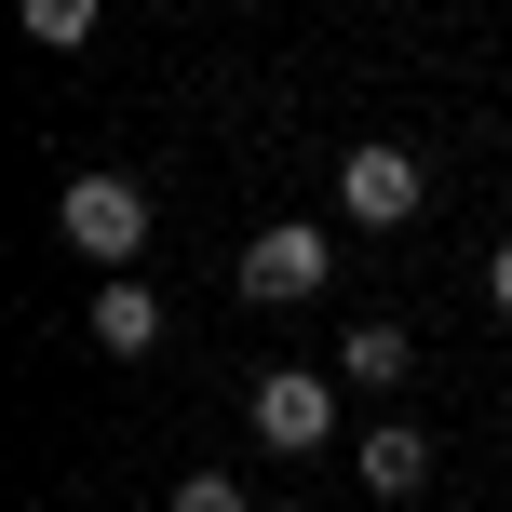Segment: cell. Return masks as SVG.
<instances>
[{
  "instance_id": "obj_10",
  "label": "cell",
  "mask_w": 512,
  "mask_h": 512,
  "mask_svg": "<svg viewBox=\"0 0 512 512\" xmlns=\"http://www.w3.org/2000/svg\"><path fill=\"white\" fill-rule=\"evenodd\" d=\"M486 297H499V310H512V243H499V256H486Z\"/></svg>"
},
{
  "instance_id": "obj_2",
  "label": "cell",
  "mask_w": 512,
  "mask_h": 512,
  "mask_svg": "<svg viewBox=\"0 0 512 512\" xmlns=\"http://www.w3.org/2000/svg\"><path fill=\"white\" fill-rule=\"evenodd\" d=\"M54 230H68V256H95V270H135L149 256V189L135 176H68L54 189Z\"/></svg>"
},
{
  "instance_id": "obj_3",
  "label": "cell",
  "mask_w": 512,
  "mask_h": 512,
  "mask_svg": "<svg viewBox=\"0 0 512 512\" xmlns=\"http://www.w3.org/2000/svg\"><path fill=\"white\" fill-rule=\"evenodd\" d=\"M418 203H432V176H418V149H391V135H364V149L337 162V216H351V230H405Z\"/></svg>"
},
{
  "instance_id": "obj_6",
  "label": "cell",
  "mask_w": 512,
  "mask_h": 512,
  "mask_svg": "<svg viewBox=\"0 0 512 512\" xmlns=\"http://www.w3.org/2000/svg\"><path fill=\"white\" fill-rule=\"evenodd\" d=\"M351 459H364V486H378V499H418V486H432V432H418V418H378Z\"/></svg>"
},
{
  "instance_id": "obj_7",
  "label": "cell",
  "mask_w": 512,
  "mask_h": 512,
  "mask_svg": "<svg viewBox=\"0 0 512 512\" xmlns=\"http://www.w3.org/2000/svg\"><path fill=\"white\" fill-rule=\"evenodd\" d=\"M405 364H418L405 324H351L337 337V391H405Z\"/></svg>"
},
{
  "instance_id": "obj_8",
  "label": "cell",
  "mask_w": 512,
  "mask_h": 512,
  "mask_svg": "<svg viewBox=\"0 0 512 512\" xmlns=\"http://www.w3.org/2000/svg\"><path fill=\"white\" fill-rule=\"evenodd\" d=\"M14 14H27V41H41V54H68V41H95L108 0H14Z\"/></svg>"
},
{
  "instance_id": "obj_9",
  "label": "cell",
  "mask_w": 512,
  "mask_h": 512,
  "mask_svg": "<svg viewBox=\"0 0 512 512\" xmlns=\"http://www.w3.org/2000/svg\"><path fill=\"white\" fill-rule=\"evenodd\" d=\"M162 512H256V499L230 486V472H189V486H176V499H162Z\"/></svg>"
},
{
  "instance_id": "obj_4",
  "label": "cell",
  "mask_w": 512,
  "mask_h": 512,
  "mask_svg": "<svg viewBox=\"0 0 512 512\" xmlns=\"http://www.w3.org/2000/svg\"><path fill=\"white\" fill-rule=\"evenodd\" d=\"M243 418H256V445H270V459H310V445L337 432V378H310V364H270V378L243 391Z\"/></svg>"
},
{
  "instance_id": "obj_1",
  "label": "cell",
  "mask_w": 512,
  "mask_h": 512,
  "mask_svg": "<svg viewBox=\"0 0 512 512\" xmlns=\"http://www.w3.org/2000/svg\"><path fill=\"white\" fill-rule=\"evenodd\" d=\"M230 283H243V310H310L337 283V230H324V216H270V230L243 243Z\"/></svg>"
},
{
  "instance_id": "obj_5",
  "label": "cell",
  "mask_w": 512,
  "mask_h": 512,
  "mask_svg": "<svg viewBox=\"0 0 512 512\" xmlns=\"http://www.w3.org/2000/svg\"><path fill=\"white\" fill-rule=\"evenodd\" d=\"M81 324H95V351H108V364H149V351H162V283L108 270L95 297H81Z\"/></svg>"
}]
</instances>
